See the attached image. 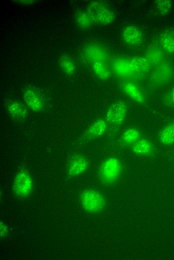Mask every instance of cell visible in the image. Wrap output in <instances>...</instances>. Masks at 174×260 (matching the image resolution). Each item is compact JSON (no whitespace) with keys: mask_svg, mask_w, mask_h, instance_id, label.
Listing matches in <instances>:
<instances>
[{"mask_svg":"<svg viewBox=\"0 0 174 260\" xmlns=\"http://www.w3.org/2000/svg\"><path fill=\"white\" fill-rule=\"evenodd\" d=\"M122 35L124 42L132 46L140 44L143 38L140 30L133 25L126 26L122 31Z\"/></svg>","mask_w":174,"mask_h":260,"instance_id":"cell-7","label":"cell"},{"mask_svg":"<svg viewBox=\"0 0 174 260\" xmlns=\"http://www.w3.org/2000/svg\"><path fill=\"white\" fill-rule=\"evenodd\" d=\"M131 149L137 155L148 156L153 153L154 146L150 140L140 138L131 145Z\"/></svg>","mask_w":174,"mask_h":260,"instance_id":"cell-9","label":"cell"},{"mask_svg":"<svg viewBox=\"0 0 174 260\" xmlns=\"http://www.w3.org/2000/svg\"><path fill=\"white\" fill-rule=\"evenodd\" d=\"M140 138V132L134 128H127L122 132L120 136L122 142L128 145L132 144Z\"/></svg>","mask_w":174,"mask_h":260,"instance_id":"cell-16","label":"cell"},{"mask_svg":"<svg viewBox=\"0 0 174 260\" xmlns=\"http://www.w3.org/2000/svg\"><path fill=\"white\" fill-rule=\"evenodd\" d=\"M88 168L86 160L81 156H74L72 158L68 167L69 175L77 176L83 173Z\"/></svg>","mask_w":174,"mask_h":260,"instance_id":"cell-8","label":"cell"},{"mask_svg":"<svg viewBox=\"0 0 174 260\" xmlns=\"http://www.w3.org/2000/svg\"><path fill=\"white\" fill-rule=\"evenodd\" d=\"M86 12L92 22L102 24L112 23L114 14L110 7L102 1H94L88 6Z\"/></svg>","mask_w":174,"mask_h":260,"instance_id":"cell-1","label":"cell"},{"mask_svg":"<svg viewBox=\"0 0 174 260\" xmlns=\"http://www.w3.org/2000/svg\"><path fill=\"white\" fill-rule=\"evenodd\" d=\"M160 43L162 48L168 53H174V31L167 30L160 35Z\"/></svg>","mask_w":174,"mask_h":260,"instance_id":"cell-13","label":"cell"},{"mask_svg":"<svg viewBox=\"0 0 174 260\" xmlns=\"http://www.w3.org/2000/svg\"><path fill=\"white\" fill-rule=\"evenodd\" d=\"M166 100L169 104L174 106V86L167 94Z\"/></svg>","mask_w":174,"mask_h":260,"instance_id":"cell-20","label":"cell"},{"mask_svg":"<svg viewBox=\"0 0 174 260\" xmlns=\"http://www.w3.org/2000/svg\"><path fill=\"white\" fill-rule=\"evenodd\" d=\"M107 128V122L103 119L95 120L88 128L85 136L86 138L92 139L102 136Z\"/></svg>","mask_w":174,"mask_h":260,"instance_id":"cell-10","label":"cell"},{"mask_svg":"<svg viewBox=\"0 0 174 260\" xmlns=\"http://www.w3.org/2000/svg\"><path fill=\"white\" fill-rule=\"evenodd\" d=\"M158 140L164 145H170L174 143V120L165 125L160 130Z\"/></svg>","mask_w":174,"mask_h":260,"instance_id":"cell-12","label":"cell"},{"mask_svg":"<svg viewBox=\"0 0 174 260\" xmlns=\"http://www.w3.org/2000/svg\"><path fill=\"white\" fill-rule=\"evenodd\" d=\"M23 97L26 106L33 111L41 112L44 110V98L34 88L26 86L23 90Z\"/></svg>","mask_w":174,"mask_h":260,"instance_id":"cell-6","label":"cell"},{"mask_svg":"<svg viewBox=\"0 0 174 260\" xmlns=\"http://www.w3.org/2000/svg\"><path fill=\"white\" fill-rule=\"evenodd\" d=\"M80 202L83 208L90 212L102 211L105 206L102 194L96 190H86L80 195Z\"/></svg>","mask_w":174,"mask_h":260,"instance_id":"cell-3","label":"cell"},{"mask_svg":"<svg viewBox=\"0 0 174 260\" xmlns=\"http://www.w3.org/2000/svg\"><path fill=\"white\" fill-rule=\"evenodd\" d=\"M32 188V180L30 174L26 170L19 172L16 176L12 184L14 193L18 196H24L29 194Z\"/></svg>","mask_w":174,"mask_h":260,"instance_id":"cell-5","label":"cell"},{"mask_svg":"<svg viewBox=\"0 0 174 260\" xmlns=\"http://www.w3.org/2000/svg\"><path fill=\"white\" fill-rule=\"evenodd\" d=\"M126 112L127 107L124 102H116L112 104L107 110L106 120L113 126H120L126 118Z\"/></svg>","mask_w":174,"mask_h":260,"instance_id":"cell-4","label":"cell"},{"mask_svg":"<svg viewBox=\"0 0 174 260\" xmlns=\"http://www.w3.org/2000/svg\"><path fill=\"white\" fill-rule=\"evenodd\" d=\"M173 73L168 66H162L154 74L152 82L156 86H160L168 82L172 79Z\"/></svg>","mask_w":174,"mask_h":260,"instance_id":"cell-11","label":"cell"},{"mask_svg":"<svg viewBox=\"0 0 174 260\" xmlns=\"http://www.w3.org/2000/svg\"><path fill=\"white\" fill-rule=\"evenodd\" d=\"M77 18L78 24L82 28H86L92 22L86 12H82L79 13Z\"/></svg>","mask_w":174,"mask_h":260,"instance_id":"cell-19","label":"cell"},{"mask_svg":"<svg viewBox=\"0 0 174 260\" xmlns=\"http://www.w3.org/2000/svg\"><path fill=\"white\" fill-rule=\"evenodd\" d=\"M60 65L62 70L68 74H72L75 70L74 64L72 59L68 56L60 58Z\"/></svg>","mask_w":174,"mask_h":260,"instance_id":"cell-17","label":"cell"},{"mask_svg":"<svg viewBox=\"0 0 174 260\" xmlns=\"http://www.w3.org/2000/svg\"><path fill=\"white\" fill-rule=\"evenodd\" d=\"M8 110L11 116L14 118L22 120L26 117V109L22 104L19 102H10L8 104Z\"/></svg>","mask_w":174,"mask_h":260,"instance_id":"cell-14","label":"cell"},{"mask_svg":"<svg viewBox=\"0 0 174 260\" xmlns=\"http://www.w3.org/2000/svg\"><path fill=\"white\" fill-rule=\"evenodd\" d=\"M154 3L157 10L162 15L167 14L172 6V2L170 0H156Z\"/></svg>","mask_w":174,"mask_h":260,"instance_id":"cell-18","label":"cell"},{"mask_svg":"<svg viewBox=\"0 0 174 260\" xmlns=\"http://www.w3.org/2000/svg\"><path fill=\"white\" fill-rule=\"evenodd\" d=\"M8 232V229L6 226L0 222V236H6Z\"/></svg>","mask_w":174,"mask_h":260,"instance_id":"cell-21","label":"cell"},{"mask_svg":"<svg viewBox=\"0 0 174 260\" xmlns=\"http://www.w3.org/2000/svg\"><path fill=\"white\" fill-rule=\"evenodd\" d=\"M121 170V162L118 158L110 157L105 159L99 169L102 182L106 184L114 183L119 178Z\"/></svg>","mask_w":174,"mask_h":260,"instance_id":"cell-2","label":"cell"},{"mask_svg":"<svg viewBox=\"0 0 174 260\" xmlns=\"http://www.w3.org/2000/svg\"><path fill=\"white\" fill-rule=\"evenodd\" d=\"M123 89L125 93L134 100L138 102H143L144 97L138 86L132 82H128L124 84Z\"/></svg>","mask_w":174,"mask_h":260,"instance_id":"cell-15","label":"cell"}]
</instances>
